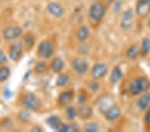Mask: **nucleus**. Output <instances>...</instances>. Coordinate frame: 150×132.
I'll use <instances>...</instances> for the list:
<instances>
[{
    "instance_id": "nucleus-31",
    "label": "nucleus",
    "mask_w": 150,
    "mask_h": 132,
    "mask_svg": "<svg viewBox=\"0 0 150 132\" xmlns=\"http://www.w3.org/2000/svg\"><path fill=\"white\" fill-rule=\"evenodd\" d=\"M86 95H84L83 93H80L79 95L78 98H77V102H78V104H80L81 105L84 104V103L86 102Z\"/></svg>"
},
{
    "instance_id": "nucleus-28",
    "label": "nucleus",
    "mask_w": 150,
    "mask_h": 132,
    "mask_svg": "<svg viewBox=\"0 0 150 132\" xmlns=\"http://www.w3.org/2000/svg\"><path fill=\"white\" fill-rule=\"evenodd\" d=\"M99 126L94 122H90L85 126V131L87 132H96L99 131Z\"/></svg>"
},
{
    "instance_id": "nucleus-22",
    "label": "nucleus",
    "mask_w": 150,
    "mask_h": 132,
    "mask_svg": "<svg viewBox=\"0 0 150 132\" xmlns=\"http://www.w3.org/2000/svg\"><path fill=\"white\" fill-rule=\"evenodd\" d=\"M10 76V69L7 66L0 68V83L4 82L9 78Z\"/></svg>"
},
{
    "instance_id": "nucleus-27",
    "label": "nucleus",
    "mask_w": 150,
    "mask_h": 132,
    "mask_svg": "<svg viewBox=\"0 0 150 132\" xmlns=\"http://www.w3.org/2000/svg\"><path fill=\"white\" fill-rule=\"evenodd\" d=\"M66 116L67 119L74 120L77 116V110L73 106H68L66 109Z\"/></svg>"
},
{
    "instance_id": "nucleus-6",
    "label": "nucleus",
    "mask_w": 150,
    "mask_h": 132,
    "mask_svg": "<svg viewBox=\"0 0 150 132\" xmlns=\"http://www.w3.org/2000/svg\"><path fill=\"white\" fill-rule=\"evenodd\" d=\"M22 33V30L19 26H9L4 29L3 37L6 41H13L20 37Z\"/></svg>"
},
{
    "instance_id": "nucleus-23",
    "label": "nucleus",
    "mask_w": 150,
    "mask_h": 132,
    "mask_svg": "<svg viewBox=\"0 0 150 132\" xmlns=\"http://www.w3.org/2000/svg\"><path fill=\"white\" fill-rule=\"evenodd\" d=\"M69 81V78L66 73L60 74L56 80V85L59 87H63V86L66 85Z\"/></svg>"
},
{
    "instance_id": "nucleus-36",
    "label": "nucleus",
    "mask_w": 150,
    "mask_h": 132,
    "mask_svg": "<svg viewBox=\"0 0 150 132\" xmlns=\"http://www.w3.org/2000/svg\"><path fill=\"white\" fill-rule=\"evenodd\" d=\"M31 131H34V132H38V131L40 132V131H42V128H40V127L34 126V127H33V128H32V129H31Z\"/></svg>"
},
{
    "instance_id": "nucleus-29",
    "label": "nucleus",
    "mask_w": 150,
    "mask_h": 132,
    "mask_svg": "<svg viewBox=\"0 0 150 132\" xmlns=\"http://www.w3.org/2000/svg\"><path fill=\"white\" fill-rule=\"evenodd\" d=\"M89 89L92 92H97L100 88V85L98 82H96V81H93V82H91L89 83L88 85Z\"/></svg>"
},
{
    "instance_id": "nucleus-17",
    "label": "nucleus",
    "mask_w": 150,
    "mask_h": 132,
    "mask_svg": "<svg viewBox=\"0 0 150 132\" xmlns=\"http://www.w3.org/2000/svg\"><path fill=\"white\" fill-rule=\"evenodd\" d=\"M64 61L59 57H55L51 63V68L55 73H60L64 69Z\"/></svg>"
},
{
    "instance_id": "nucleus-24",
    "label": "nucleus",
    "mask_w": 150,
    "mask_h": 132,
    "mask_svg": "<svg viewBox=\"0 0 150 132\" xmlns=\"http://www.w3.org/2000/svg\"><path fill=\"white\" fill-rule=\"evenodd\" d=\"M18 117L20 119V121L24 122V123L28 122L31 118V114L30 112V110L27 109L21 110L18 113Z\"/></svg>"
},
{
    "instance_id": "nucleus-19",
    "label": "nucleus",
    "mask_w": 150,
    "mask_h": 132,
    "mask_svg": "<svg viewBox=\"0 0 150 132\" xmlns=\"http://www.w3.org/2000/svg\"><path fill=\"white\" fill-rule=\"evenodd\" d=\"M89 29L87 26L84 25L81 27L79 29V30L77 31L76 37L77 40H79V42H83L89 37Z\"/></svg>"
},
{
    "instance_id": "nucleus-2",
    "label": "nucleus",
    "mask_w": 150,
    "mask_h": 132,
    "mask_svg": "<svg viewBox=\"0 0 150 132\" xmlns=\"http://www.w3.org/2000/svg\"><path fill=\"white\" fill-rule=\"evenodd\" d=\"M22 104L25 109L30 111H38L42 105L40 100L33 93H28L22 98Z\"/></svg>"
},
{
    "instance_id": "nucleus-34",
    "label": "nucleus",
    "mask_w": 150,
    "mask_h": 132,
    "mask_svg": "<svg viewBox=\"0 0 150 132\" xmlns=\"http://www.w3.org/2000/svg\"><path fill=\"white\" fill-rule=\"evenodd\" d=\"M7 57L6 55H5L3 52H1L0 53V64H2L5 63V62L7 61Z\"/></svg>"
},
{
    "instance_id": "nucleus-15",
    "label": "nucleus",
    "mask_w": 150,
    "mask_h": 132,
    "mask_svg": "<svg viewBox=\"0 0 150 132\" xmlns=\"http://www.w3.org/2000/svg\"><path fill=\"white\" fill-rule=\"evenodd\" d=\"M150 104V93L145 92L143 94L137 102V105L140 109L144 111L146 110L149 106Z\"/></svg>"
},
{
    "instance_id": "nucleus-10",
    "label": "nucleus",
    "mask_w": 150,
    "mask_h": 132,
    "mask_svg": "<svg viewBox=\"0 0 150 132\" xmlns=\"http://www.w3.org/2000/svg\"><path fill=\"white\" fill-rule=\"evenodd\" d=\"M47 11L49 13L55 18H61L64 15V9L62 7L57 3L52 2L47 5Z\"/></svg>"
},
{
    "instance_id": "nucleus-32",
    "label": "nucleus",
    "mask_w": 150,
    "mask_h": 132,
    "mask_svg": "<svg viewBox=\"0 0 150 132\" xmlns=\"http://www.w3.org/2000/svg\"><path fill=\"white\" fill-rule=\"evenodd\" d=\"M122 0H118V1L116 2L114 6V10L115 11H119L121 8H122Z\"/></svg>"
},
{
    "instance_id": "nucleus-8",
    "label": "nucleus",
    "mask_w": 150,
    "mask_h": 132,
    "mask_svg": "<svg viewBox=\"0 0 150 132\" xmlns=\"http://www.w3.org/2000/svg\"><path fill=\"white\" fill-rule=\"evenodd\" d=\"M108 68L105 64H96L91 69V76L95 80H99L105 76L108 73Z\"/></svg>"
},
{
    "instance_id": "nucleus-18",
    "label": "nucleus",
    "mask_w": 150,
    "mask_h": 132,
    "mask_svg": "<svg viewBox=\"0 0 150 132\" xmlns=\"http://www.w3.org/2000/svg\"><path fill=\"white\" fill-rule=\"evenodd\" d=\"M123 76V72L119 67H115L111 73L110 81L113 83L119 82Z\"/></svg>"
},
{
    "instance_id": "nucleus-30",
    "label": "nucleus",
    "mask_w": 150,
    "mask_h": 132,
    "mask_svg": "<svg viewBox=\"0 0 150 132\" xmlns=\"http://www.w3.org/2000/svg\"><path fill=\"white\" fill-rule=\"evenodd\" d=\"M71 130V127L67 124H62V126H60L59 129H58L57 131H60V132H68Z\"/></svg>"
},
{
    "instance_id": "nucleus-14",
    "label": "nucleus",
    "mask_w": 150,
    "mask_h": 132,
    "mask_svg": "<svg viewBox=\"0 0 150 132\" xmlns=\"http://www.w3.org/2000/svg\"><path fill=\"white\" fill-rule=\"evenodd\" d=\"M74 99V93L72 91H64L59 96V104L62 105H66L70 104Z\"/></svg>"
},
{
    "instance_id": "nucleus-3",
    "label": "nucleus",
    "mask_w": 150,
    "mask_h": 132,
    "mask_svg": "<svg viewBox=\"0 0 150 132\" xmlns=\"http://www.w3.org/2000/svg\"><path fill=\"white\" fill-rule=\"evenodd\" d=\"M105 14V9L100 2H96L90 7L89 15L93 20L98 21L102 20Z\"/></svg>"
},
{
    "instance_id": "nucleus-13",
    "label": "nucleus",
    "mask_w": 150,
    "mask_h": 132,
    "mask_svg": "<svg viewBox=\"0 0 150 132\" xmlns=\"http://www.w3.org/2000/svg\"><path fill=\"white\" fill-rule=\"evenodd\" d=\"M150 12V2L137 1L136 13L141 17H146Z\"/></svg>"
},
{
    "instance_id": "nucleus-16",
    "label": "nucleus",
    "mask_w": 150,
    "mask_h": 132,
    "mask_svg": "<svg viewBox=\"0 0 150 132\" xmlns=\"http://www.w3.org/2000/svg\"><path fill=\"white\" fill-rule=\"evenodd\" d=\"M46 122L47 124L51 128L55 129V130L56 131H58V129H59L60 126H61L62 124H63L61 119L56 116H52L49 117L47 119Z\"/></svg>"
},
{
    "instance_id": "nucleus-11",
    "label": "nucleus",
    "mask_w": 150,
    "mask_h": 132,
    "mask_svg": "<svg viewBox=\"0 0 150 132\" xmlns=\"http://www.w3.org/2000/svg\"><path fill=\"white\" fill-rule=\"evenodd\" d=\"M120 116L121 110L117 106H111L105 113V118L110 121H115Z\"/></svg>"
},
{
    "instance_id": "nucleus-33",
    "label": "nucleus",
    "mask_w": 150,
    "mask_h": 132,
    "mask_svg": "<svg viewBox=\"0 0 150 132\" xmlns=\"http://www.w3.org/2000/svg\"><path fill=\"white\" fill-rule=\"evenodd\" d=\"M145 121L147 124L150 125V106L146 112V115H145Z\"/></svg>"
},
{
    "instance_id": "nucleus-9",
    "label": "nucleus",
    "mask_w": 150,
    "mask_h": 132,
    "mask_svg": "<svg viewBox=\"0 0 150 132\" xmlns=\"http://www.w3.org/2000/svg\"><path fill=\"white\" fill-rule=\"evenodd\" d=\"M133 17H134V11L132 9H129L123 13L121 20L120 26L123 30H128L133 25Z\"/></svg>"
},
{
    "instance_id": "nucleus-5",
    "label": "nucleus",
    "mask_w": 150,
    "mask_h": 132,
    "mask_svg": "<svg viewBox=\"0 0 150 132\" xmlns=\"http://www.w3.org/2000/svg\"><path fill=\"white\" fill-rule=\"evenodd\" d=\"M38 55L43 59H49L54 54V47L52 44L47 40L42 41L38 47Z\"/></svg>"
},
{
    "instance_id": "nucleus-35",
    "label": "nucleus",
    "mask_w": 150,
    "mask_h": 132,
    "mask_svg": "<svg viewBox=\"0 0 150 132\" xmlns=\"http://www.w3.org/2000/svg\"><path fill=\"white\" fill-rule=\"evenodd\" d=\"M4 95L5 97L7 98V99H9V97H11L12 93L11 92V91L9 90V89H6V90H5V91H4Z\"/></svg>"
},
{
    "instance_id": "nucleus-25",
    "label": "nucleus",
    "mask_w": 150,
    "mask_h": 132,
    "mask_svg": "<svg viewBox=\"0 0 150 132\" xmlns=\"http://www.w3.org/2000/svg\"><path fill=\"white\" fill-rule=\"evenodd\" d=\"M150 51V39L149 37L144 38L142 41L141 52L144 55H147Z\"/></svg>"
},
{
    "instance_id": "nucleus-20",
    "label": "nucleus",
    "mask_w": 150,
    "mask_h": 132,
    "mask_svg": "<svg viewBox=\"0 0 150 132\" xmlns=\"http://www.w3.org/2000/svg\"><path fill=\"white\" fill-rule=\"evenodd\" d=\"M35 40L33 36L31 34H26L23 37L22 42L21 44L23 47H25L26 49H30L34 45Z\"/></svg>"
},
{
    "instance_id": "nucleus-37",
    "label": "nucleus",
    "mask_w": 150,
    "mask_h": 132,
    "mask_svg": "<svg viewBox=\"0 0 150 132\" xmlns=\"http://www.w3.org/2000/svg\"><path fill=\"white\" fill-rule=\"evenodd\" d=\"M2 51H1V50H0V53H1Z\"/></svg>"
},
{
    "instance_id": "nucleus-12",
    "label": "nucleus",
    "mask_w": 150,
    "mask_h": 132,
    "mask_svg": "<svg viewBox=\"0 0 150 132\" xmlns=\"http://www.w3.org/2000/svg\"><path fill=\"white\" fill-rule=\"evenodd\" d=\"M93 114V109L88 105L83 104L77 110V116L82 119H88Z\"/></svg>"
},
{
    "instance_id": "nucleus-1",
    "label": "nucleus",
    "mask_w": 150,
    "mask_h": 132,
    "mask_svg": "<svg viewBox=\"0 0 150 132\" xmlns=\"http://www.w3.org/2000/svg\"><path fill=\"white\" fill-rule=\"evenodd\" d=\"M150 88V81L145 77H139L129 85L130 93L134 95H139L142 92H146Z\"/></svg>"
},
{
    "instance_id": "nucleus-26",
    "label": "nucleus",
    "mask_w": 150,
    "mask_h": 132,
    "mask_svg": "<svg viewBox=\"0 0 150 132\" xmlns=\"http://www.w3.org/2000/svg\"><path fill=\"white\" fill-rule=\"evenodd\" d=\"M47 64L45 61H40L36 64L35 66V71L37 73H43L47 70Z\"/></svg>"
},
{
    "instance_id": "nucleus-21",
    "label": "nucleus",
    "mask_w": 150,
    "mask_h": 132,
    "mask_svg": "<svg viewBox=\"0 0 150 132\" xmlns=\"http://www.w3.org/2000/svg\"><path fill=\"white\" fill-rule=\"evenodd\" d=\"M139 53V52L137 47L135 45H133L127 50L126 56L130 59H135L138 56Z\"/></svg>"
},
{
    "instance_id": "nucleus-4",
    "label": "nucleus",
    "mask_w": 150,
    "mask_h": 132,
    "mask_svg": "<svg viewBox=\"0 0 150 132\" xmlns=\"http://www.w3.org/2000/svg\"><path fill=\"white\" fill-rule=\"evenodd\" d=\"M72 69L77 75L83 76L88 71L89 64L86 59L82 57L75 58L71 63Z\"/></svg>"
},
{
    "instance_id": "nucleus-7",
    "label": "nucleus",
    "mask_w": 150,
    "mask_h": 132,
    "mask_svg": "<svg viewBox=\"0 0 150 132\" xmlns=\"http://www.w3.org/2000/svg\"><path fill=\"white\" fill-rule=\"evenodd\" d=\"M23 53V45L21 42H13L10 45L9 50V57L12 61H16L21 58Z\"/></svg>"
}]
</instances>
